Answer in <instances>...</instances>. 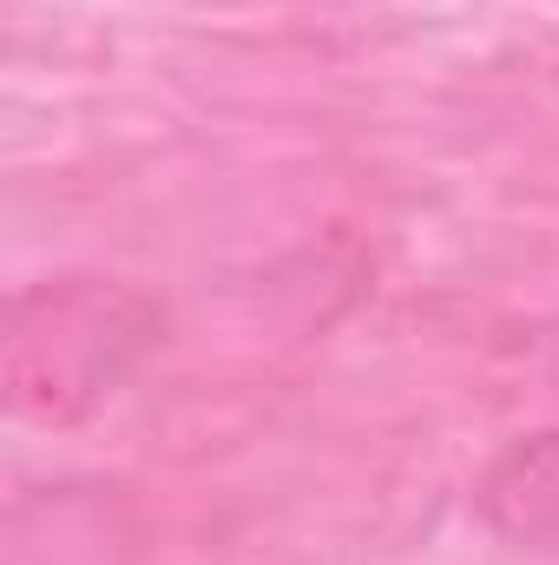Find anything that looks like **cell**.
I'll return each mask as SVG.
<instances>
[{"mask_svg": "<svg viewBox=\"0 0 559 565\" xmlns=\"http://www.w3.org/2000/svg\"><path fill=\"white\" fill-rule=\"evenodd\" d=\"M165 335V309L113 277L27 282L0 335L7 408L33 427H80Z\"/></svg>", "mask_w": 559, "mask_h": 565, "instance_id": "1", "label": "cell"}, {"mask_svg": "<svg viewBox=\"0 0 559 565\" xmlns=\"http://www.w3.org/2000/svg\"><path fill=\"white\" fill-rule=\"evenodd\" d=\"M474 507L500 540L534 546V553H559V427L514 440L487 467Z\"/></svg>", "mask_w": 559, "mask_h": 565, "instance_id": "2", "label": "cell"}]
</instances>
